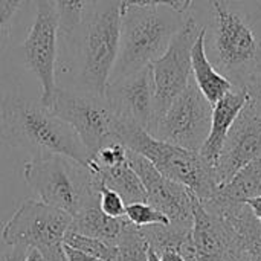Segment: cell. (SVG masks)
Instances as JSON below:
<instances>
[{"mask_svg":"<svg viewBox=\"0 0 261 261\" xmlns=\"http://www.w3.org/2000/svg\"><path fill=\"white\" fill-rule=\"evenodd\" d=\"M121 20L122 0H89L75 29L63 34L73 89L104 96L119 52Z\"/></svg>","mask_w":261,"mask_h":261,"instance_id":"cell-1","label":"cell"},{"mask_svg":"<svg viewBox=\"0 0 261 261\" xmlns=\"http://www.w3.org/2000/svg\"><path fill=\"white\" fill-rule=\"evenodd\" d=\"M0 139L32 158L61 154L89 167L90 154L70 125L40 101L6 93L0 104Z\"/></svg>","mask_w":261,"mask_h":261,"instance_id":"cell-2","label":"cell"},{"mask_svg":"<svg viewBox=\"0 0 261 261\" xmlns=\"http://www.w3.org/2000/svg\"><path fill=\"white\" fill-rule=\"evenodd\" d=\"M187 15L188 12H177L168 6L124 8L119 52L109 83L156 61L184 26Z\"/></svg>","mask_w":261,"mask_h":261,"instance_id":"cell-3","label":"cell"},{"mask_svg":"<svg viewBox=\"0 0 261 261\" xmlns=\"http://www.w3.org/2000/svg\"><path fill=\"white\" fill-rule=\"evenodd\" d=\"M205 28L210 61L234 87L243 89L261 61V38L254 26L223 0H210V23Z\"/></svg>","mask_w":261,"mask_h":261,"instance_id":"cell-4","label":"cell"},{"mask_svg":"<svg viewBox=\"0 0 261 261\" xmlns=\"http://www.w3.org/2000/svg\"><path fill=\"white\" fill-rule=\"evenodd\" d=\"M116 138L127 148L148 159L162 176L190 188L200 202L211 199L219 188L214 167L197 151L161 141L142 127L122 119L116 122Z\"/></svg>","mask_w":261,"mask_h":261,"instance_id":"cell-5","label":"cell"},{"mask_svg":"<svg viewBox=\"0 0 261 261\" xmlns=\"http://www.w3.org/2000/svg\"><path fill=\"white\" fill-rule=\"evenodd\" d=\"M23 177L38 200L72 217L84 208L98 205L93 171L70 158L61 154L32 158L24 164Z\"/></svg>","mask_w":261,"mask_h":261,"instance_id":"cell-6","label":"cell"},{"mask_svg":"<svg viewBox=\"0 0 261 261\" xmlns=\"http://www.w3.org/2000/svg\"><path fill=\"white\" fill-rule=\"evenodd\" d=\"M70 223V214L38 199H26L5 223L2 239L8 246L37 249L46 260L67 261L63 243Z\"/></svg>","mask_w":261,"mask_h":261,"instance_id":"cell-7","label":"cell"},{"mask_svg":"<svg viewBox=\"0 0 261 261\" xmlns=\"http://www.w3.org/2000/svg\"><path fill=\"white\" fill-rule=\"evenodd\" d=\"M47 109L73 128L90 158L104 145L118 141V118L104 96L80 89L57 87Z\"/></svg>","mask_w":261,"mask_h":261,"instance_id":"cell-8","label":"cell"},{"mask_svg":"<svg viewBox=\"0 0 261 261\" xmlns=\"http://www.w3.org/2000/svg\"><path fill=\"white\" fill-rule=\"evenodd\" d=\"M211 118L213 104L203 96L191 76L188 86L159 118L151 136L199 153L210 135Z\"/></svg>","mask_w":261,"mask_h":261,"instance_id":"cell-9","label":"cell"},{"mask_svg":"<svg viewBox=\"0 0 261 261\" xmlns=\"http://www.w3.org/2000/svg\"><path fill=\"white\" fill-rule=\"evenodd\" d=\"M58 35L60 20L52 0H37L35 17L20 50L26 67L40 81V102L46 107L57 89Z\"/></svg>","mask_w":261,"mask_h":261,"instance_id":"cell-10","label":"cell"},{"mask_svg":"<svg viewBox=\"0 0 261 261\" xmlns=\"http://www.w3.org/2000/svg\"><path fill=\"white\" fill-rule=\"evenodd\" d=\"M202 31V24L187 15L184 26L174 34L165 52L151 63L158 121L173 99L188 86L191 80V49Z\"/></svg>","mask_w":261,"mask_h":261,"instance_id":"cell-11","label":"cell"},{"mask_svg":"<svg viewBox=\"0 0 261 261\" xmlns=\"http://www.w3.org/2000/svg\"><path fill=\"white\" fill-rule=\"evenodd\" d=\"M104 98L118 119L133 122L153 135L158 115L151 64L110 81L106 87Z\"/></svg>","mask_w":261,"mask_h":261,"instance_id":"cell-12","label":"cell"},{"mask_svg":"<svg viewBox=\"0 0 261 261\" xmlns=\"http://www.w3.org/2000/svg\"><path fill=\"white\" fill-rule=\"evenodd\" d=\"M127 161L145 188L147 202L164 213L171 225L191 228L194 193L185 185L162 176L148 159L130 148H127Z\"/></svg>","mask_w":261,"mask_h":261,"instance_id":"cell-13","label":"cell"},{"mask_svg":"<svg viewBox=\"0 0 261 261\" xmlns=\"http://www.w3.org/2000/svg\"><path fill=\"white\" fill-rule=\"evenodd\" d=\"M258 158H261V115L248 101L228 132L214 164L219 187Z\"/></svg>","mask_w":261,"mask_h":261,"instance_id":"cell-14","label":"cell"},{"mask_svg":"<svg viewBox=\"0 0 261 261\" xmlns=\"http://www.w3.org/2000/svg\"><path fill=\"white\" fill-rule=\"evenodd\" d=\"M191 239L196 261H236L248 254L231 226L196 197Z\"/></svg>","mask_w":261,"mask_h":261,"instance_id":"cell-15","label":"cell"},{"mask_svg":"<svg viewBox=\"0 0 261 261\" xmlns=\"http://www.w3.org/2000/svg\"><path fill=\"white\" fill-rule=\"evenodd\" d=\"M248 93L245 89L234 87L231 92H228L225 96H222L217 102L213 104V118H211V128L210 135L200 148V156L214 167L220 150L223 147V142L228 136V132L231 130L234 121L237 119L239 113L248 102Z\"/></svg>","mask_w":261,"mask_h":261,"instance_id":"cell-16","label":"cell"},{"mask_svg":"<svg viewBox=\"0 0 261 261\" xmlns=\"http://www.w3.org/2000/svg\"><path fill=\"white\" fill-rule=\"evenodd\" d=\"M205 32L206 28L202 26V31L191 49V75L203 96L214 104L228 92H231L234 86L210 61L205 49Z\"/></svg>","mask_w":261,"mask_h":261,"instance_id":"cell-17","label":"cell"},{"mask_svg":"<svg viewBox=\"0 0 261 261\" xmlns=\"http://www.w3.org/2000/svg\"><path fill=\"white\" fill-rule=\"evenodd\" d=\"M127 223V217H110L104 214L98 205L84 208L72 217L69 231L76 234L104 240L110 245H118L119 237Z\"/></svg>","mask_w":261,"mask_h":261,"instance_id":"cell-18","label":"cell"},{"mask_svg":"<svg viewBox=\"0 0 261 261\" xmlns=\"http://www.w3.org/2000/svg\"><path fill=\"white\" fill-rule=\"evenodd\" d=\"M261 196V158L240 168L229 180L222 184L211 199L222 203H248Z\"/></svg>","mask_w":261,"mask_h":261,"instance_id":"cell-19","label":"cell"},{"mask_svg":"<svg viewBox=\"0 0 261 261\" xmlns=\"http://www.w3.org/2000/svg\"><path fill=\"white\" fill-rule=\"evenodd\" d=\"M95 176L110 190L116 191L125 205L135 203V202H147V193L145 188L135 173V170L130 167L128 161L113 165V167H89Z\"/></svg>","mask_w":261,"mask_h":261,"instance_id":"cell-20","label":"cell"},{"mask_svg":"<svg viewBox=\"0 0 261 261\" xmlns=\"http://www.w3.org/2000/svg\"><path fill=\"white\" fill-rule=\"evenodd\" d=\"M118 261H148V243L128 219L118 242Z\"/></svg>","mask_w":261,"mask_h":261,"instance_id":"cell-21","label":"cell"},{"mask_svg":"<svg viewBox=\"0 0 261 261\" xmlns=\"http://www.w3.org/2000/svg\"><path fill=\"white\" fill-rule=\"evenodd\" d=\"M64 245L102 261H118V246L110 245L104 240H98V239L76 234L73 231H67L64 236Z\"/></svg>","mask_w":261,"mask_h":261,"instance_id":"cell-22","label":"cell"},{"mask_svg":"<svg viewBox=\"0 0 261 261\" xmlns=\"http://www.w3.org/2000/svg\"><path fill=\"white\" fill-rule=\"evenodd\" d=\"M125 217L138 228L153 225H170V219L148 202H135L125 206Z\"/></svg>","mask_w":261,"mask_h":261,"instance_id":"cell-23","label":"cell"},{"mask_svg":"<svg viewBox=\"0 0 261 261\" xmlns=\"http://www.w3.org/2000/svg\"><path fill=\"white\" fill-rule=\"evenodd\" d=\"M52 3L58 14L60 34H70L80 23L89 0H52Z\"/></svg>","mask_w":261,"mask_h":261,"instance_id":"cell-24","label":"cell"},{"mask_svg":"<svg viewBox=\"0 0 261 261\" xmlns=\"http://www.w3.org/2000/svg\"><path fill=\"white\" fill-rule=\"evenodd\" d=\"M93 176H95V173H93ZM95 185H96V191H98L99 210L110 217H124L127 205L122 200V197L116 191L107 188L96 176H95Z\"/></svg>","mask_w":261,"mask_h":261,"instance_id":"cell-25","label":"cell"},{"mask_svg":"<svg viewBox=\"0 0 261 261\" xmlns=\"http://www.w3.org/2000/svg\"><path fill=\"white\" fill-rule=\"evenodd\" d=\"M23 3L24 0H0V57L9 44L14 20Z\"/></svg>","mask_w":261,"mask_h":261,"instance_id":"cell-26","label":"cell"},{"mask_svg":"<svg viewBox=\"0 0 261 261\" xmlns=\"http://www.w3.org/2000/svg\"><path fill=\"white\" fill-rule=\"evenodd\" d=\"M240 12L252 26L261 21V0H223Z\"/></svg>","mask_w":261,"mask_h":261,"instance_id":"cell-27","label":"cell"},{"mask_svg":"<svg viewBox=\"0 0 261 261\" xmlns=\"http://www.w3.org/2000/svg\"><path fill=\"white\" fill-rule=\"evenodd\" d=\"M248 93V101L252 104V107L261 115V61L258 66L254 69V72L251 73V76L248 78L245 87H243Z\"/></svg>","mask_w":261,"mask_h":261,"instance_id":"cell-28","label":"cell"},{"mask_svg":"<svg viewBox=\"0 0 261 261\" xmlns=\"http://www.w3.org/2000/svg\"><path fill=\"white\" fill-rule=\"evenodd\" d=\"M128 6H168L177 12H188L187 0H122V9Z\"/></svg>","mask_w":261,"mask_h":261,"instance_id":"cell-29","label":"cell"},{"mask_svg":"<svg viewBox=\"0 0 261 261\" xmlns=\"http://www.w3.org/2000/svg\"><path fill=\"white\" fill-rule=\"evenodd\" d=\"M63 251H64V255H66L67 261H102L86 254V252H81V251H78L75 248H70V246L64 245V243H63Z\"/></svg>","mask_w":261,"mask_h":261,"instance_id":"cell-30","label":"cell"},{"mask_svg":"<svg viewBox=\"0 0 261 261\" xmlns=\"http://www.w3.org/2000/svg\"><path fill=\"white\" fill-rule=\"evenodd\" d=\"M12 249L6 254H3L0 257V261H24L26 254H28V248L23 246H11Z\"/></svg>","mask_w":261,"mask_h":261,"instance_id":"cell-31","label":"cell"},{"mask_svg":"<svg viewBox=\"0 0 261 261\" xmlns=\"http://www.w3.org/2000/svg\"><path fill=\"white\" fill-rule=\"evenodd\" d=\"M246 205L251 208V211H252L254 217H255V219H257V220L261 223V196L255 197V199H252V200H249Z\"/></svg>","mask_w":261,"mask_h":261,"instance_id":"cell-32","label":"cell"},{"mask_svg":"<svg viewBox=\"0 0 261 261\" xmlns=\"http://www.w3.org/2000/svg\"><path fill=\"white\" fill-rule=\"evenodd\" d=\"M158 255H159L161 261H185V258L176 251H164Z\"/></svg>","mask_w":261,"mask_h":261,"instance_id":"cell-33","label":"cell"},{"mask_svg":"<svg viewBox=\"0 0 261 261\" xmlns=\"http://www.w3.org/2000/svg\"><path fill=\"white\" fill-rule=\"evenodd\" d=\"M24 261H49L46 260L37 249H28V254H26V258Z\"/></svg>","mask_w":261,"mask_h":261,"instance_id":"cell-34","label":"cell"},{"mask_svg":"<svg viewBox=\"0 0 261 261\" xmlns=\"http://www.w3.org/2000/svg\"><path fill=\"white\" fill-rule=\"evenodd\" d=\"M148 261H161L159 260V255L151 248H148Z\"/></svg>","mask_w":261,"mask_h":261,"instance_id":"cell-35","label":"cell"},{"mask_svg":"<svg viewBox=\"0 0 261 261\" xmlns=\"http://www.w3.org/2000/svg\"><path fill=\"white\" fill-rule=\"evenodd\" d=\"M236 261H251V258H249V255H248V254H245V255H242L240 258H237Z\"/></svg>","mask_w":261,"mask_h":261,"instance_id":"cell-36","label":"cell"},{"mask_svg":"<svg viewBox=\"0 0 261 261\" xmlns=\"http://www.w3.org/2000/svg\"><path fill=\"white\" fill-rule=\"evenodd\" d=\"M187 2H188V8H190V6L193 5V2H194V0H187Z\"/></svg>","mask_w":261,"mask_h":261,"instance_id":"cell-37","label":"cell"}]
</instances>
